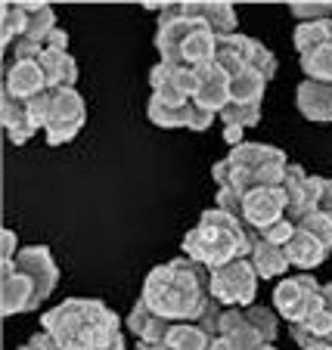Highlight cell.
<instances>
[{
  "mask_svg": "<svg viewBox=\"0 0 332 350\" xmlns=\"http://www.w3.org/2000/svg\"><path fill=\"white\" fill-rule=\"evenodd\" d=\"M295 106L307 121L317 124H329L332 121V84H320V81H301L295 90Z\"/></svg>",
  "mask_w": 332,
  "mask_h": 350,
  "instance_id": "9a60e30c",
  "label": "cell"
},
{
  "mask_svg": "<svg viewBox=\"0 0 332 350\" xmlns=\"http://www.w3.org/2000/svg\"><path fill=\"white\" fill-rule=\"evenodd\" d=\"M28 344H34V347H38V350H60V344H56V338L50 335V332H44V329H40V332H34V335H31V341H28Z\"/></svg>",
  "mask_w": 332,
  "mask_h": 350,
  "instance_id": "b9f144b4",
  "label": "cell"
},
{
  "mask_svg": "<svg viewBox=\"0 0 332 350\" xmlns=\"http://www.w3.org/2000/svg\"><path fill=\"white\" fill-rule=\"evenodd\" d=\"M295 230H298V226L292 224V220H279V224H273V226H267V230H261L258 236L261 239H267V242H273V245H283V248H286L289 245V239L295 236Z\"/></svg>",
  "mask_w": 332,
  "mask_h": 350,
  "instance_id": "8d00e7d4",
  "label": "cell"
},
{
  "mask_svg": "<svg viewBox=\"0 0 332 350\" xmlns=\"http://www.w3.org/2000/svg\"><path fill=\"white\" fill-rule=\"evenodd\" d=\"M286 167L289 159L283 149L267 143H242L230 149V155L214 161L212 177L218 189H236L246 198V192L255 186H283Z\"/></svg>",
  "mask_w": 332,
  "mask_h": 350,
  "instance_id": "5b68a950",
  "label": "cell"
},
{
  "mask_svg": "<svg viewBox=\"0 0 332 350\" xmlns=\"http://www.w3.org/2000/svg\"><path fill=\"white\" fill-rule=\"evenodd\" d=\"M186 13L193 16V19H202L218 38L240 34L236 31L240 19H236V10H233L230 3H186Z\"/></svg>",
  "mask_w": 332,
  "mask_h": 350,
  "instance_id": "7402d4cb",
  "label": "cell"
},
{
  "mask_svg": "<svg viewBox=\"0 0 332 350\" xmlns=\"http://www.w3.org/2000/svg\"><path fill=\"white\" fill-rule=\"evenodd\" d=\"M40 329L56 338L60 350H125L121 317L93 297H68L50 307Z\"/></svg>",
  "mask_w": 332,
  "mask_h": 350,
  "instance_id": "7a4b0ae2",
  "label": "cell"
},
{
  "mask_svg": "<svg viewBox=\"0 0 332 350\" xmlns=\"http://www.w3.org/2000/svg\"><path fill=\"white\" fill-rule=\"evenodd\" d=\"M146 115L155 127H165V131H174V127H186L193 131L196 121V103H183V106H174V103H165V99L149 96Z\"/></svg>",
  "mask_w": 332,
  "mask_h": 350,
  "instance_id": "44dd1931",
  "label": "cell"
},
{
  "mask_svg": "<svg viewBox=\"0 0 332 350\" xmlns=\"http://www.w3.org/2000/svg\"><path fill=\"white\" fill-rule=\"evenodd\" d=\"M286 208H289V198L283 186H255L242 198V224L248 230L261 232L286 217Z\"/></svg>",
  "mask_w": 332,
  "mask_h": 350,
  "instance_id": "9c48e42d",
  "label": "cell"
},
{
  "mask_svg": "<svg viewBox=\"0 0 332 350\" xmlns=\"http://www.w3.org/2000/svg\"><path fill=\"white\" fill-rule=\"evenodd\" d=\"M25 13H28V38H34V40H40L44 44L47 40V34L53 31V28H60L56 25V13H53V7L50 3H40V0H34V3H25Z\"/></svg>",
  "mask_w": 332,
  "mask_h": 350,
  "instance_id": "83f0119b",
  "label": "cell"
},
{
  "mask_svg": "<svg viewBox=\"0 0 332 350\" xmlns=\"http://www.w3.org/2000/svg\"><path fill=\"white\" fill-rule=\"evenodd\" d=\"M286 258H289V264H292L295 270L307 273V270L320 267L326 258H329V248H326V245H320L311 232H305L298 226V230H295V236L289 239V245H286Z\"/></svg>",
  "mask_w": 332,
  "mask_h": 350,
  "instance_id": "d6986e66",
  "label": "cell"
},
{
  "mask_svg": "<svg viewBox=\"0 0 332 350\" xmlns=\"http://www.w3.org/2000/svg\"><path fill=\"white\" fill-rule=\"evenodd\" d=\"M224 139L236 149V146H242L246 139H242V127H224Z\"/></svg>",
  "mask_w": 332,
  "mask_h": 350,
  "instance_id": "7bdbcfd3",
  "label": "cell"
},
{
  "mask_svg": "<svg viewBox=\"0 0 332 350\" xmlns=\"http://www.w3.org/2000/svg\"><path fill=\"white\" fill-rule=\"evenodd\" d=\"M220 121L224 127H255L261 121V106H252V103H230V106L220 112Z\"/></svg>",
  "mask_w": 332,
  "mask_h": 350,
  "instance_id": "4dcf8cb0",
  "label": "cell"
},
{
  "mask_svg": "<svg viewBox=\"0 0 332 350\" xmlns=\"http://www.w3.org/2000/svg\"><path fill=\"white\" fill-rule=\"evenodd\" d=\"M248 260H252L258 279H286V270L292 267L286 258V248L261 239L258 232H255V248H252V254H248Z\"/></svg>",
  "mask_w": 332,
  "mask_h": 350,
  "instance_id": "ac0fdd59",
  "label": "cell"
},
{
  "mask_svg": "<svg viewBox=\"0 0 332 350\" xmlns=\"http://www.w3.org/2000/svg\"><path fill=\"white\" fill-rule=\"evenodd\" d=\"M301 72L307 81H320V84H332V44L311 50L301 56Z\"/></svg>",
  "mask_w": 332,
  "mask_h": 350,
  "instance_id": "f1b7e54d",
  "label": "cell"
},
{
  "mask_svg": "<svg viewBox=\"0 0 332 350\" xmlns=\"http://www.w3.org/2000/svg\"><path fill=\"white\" fill-rule=\"evenodd\" d=\"M258 350H277V344H264V347H258Z\"/></svg>",
  "mask_w": 332,
  "mask_h": 350,
  "instance_id": "681fc988",
  "label": "cell"
},
{
  "mask_svg": "<svg viewBox=\"0 0 332 350\" xmlns=\"http://www.w3.org/2000/svg\"><path fill=\"white\" fill-rule=\"evenodd\" d=\"M127 329L133 332V338H137L140 344H162V341H168L174 323H168L165 317L149 310L143 301H137V304L131 307V313H127Z\"/></svg>",
  "mask_w": 332,
  "mask_h": 350,
  "instance_id": "2e32d148",
  "label": "cell"
},
{
  "mask_svg": "<svg viewBox=\"0 0 332 350\" xmlns=\"http://www.w3.org/2000/svg\"><path fill=\"white\" fill-rule=\"evenodd\" d=\"M252 50H255V38H246V34H230V38L218 40V62L230 78L242 75L246 68H252Z\"/></svg>",
  "mask_w": 332,
  "mask_h": 350,
  "instance_id": "e0dca14e",
  "label": "cell"
},
{
  "mask_svg": "<svg viewBox=\"0 0 332 350\" xmlns=\"http://www.w3.org/2000/svg\"><path fill=\"white\" fill-rule=\"evenodd\" d=\"M307 350H332V341H323V344H314V347H307Z\"/></svg>",
  "mask_w": 332,
  "mask_h": 350,
  "instance_id": "7dc6e473",
  "label": "cell"
},
{
  "mask_svg": "<svg viewBox=\"0 0 332 350\" xmlns=\"http://www.w3.org/2000/svg\"><path fill=\"white\" fill-rule=\"evenodd\" d=\"M44 50H68V34L62 28H53L44 40Z\"/></svg>",
  "mask_w": 332,
  "mask_h": 350,
  "instance_id": "60d3db41",
  "label": "cell"
},
{
  "mask_svg": "<svg viewBox=\"0 0 332 350\" xmlns=\"http://www.w3.org/2000/svg\"><path fill=\"white\" fill-rule=\"evenodd\" d=\"M28 31V13L25 3H3V19H0V46L10 50L19 38Z\"/></svg>",
  "mask_w": 332,
  "mask_h": 350,
  "instance_id": "4316f807",
  "label": "cell"
},
{
  "mask_svg": "<svg viewBox=\"0 0 332 350\" xmlns=\"http://www.w3.org/2000/svg\"><path fill=\"white\" fill-rule=\"evenodd\" d=\"M53 93V109H50V121L47 124H78L84 127L87 106L75 87H50Z\"/></svg>",
  "mask_w": 332,
  "mask_h": 350,
  "instance_id": "ffe728a7",
  "label": "cell"
},
{
  "mask_svg": "<svg viewBox=\"0 0 332 350\" xmlns=\"http://www.w3.org/2000/svg\"><path fill=\"white\" fill-rule=\"evenodd\" d=\"M50 90L47 87V75L40 68V62H7V72H3V93L16 99H34L38 93Z\"/></svg>",
  "mask_w": 332,
  "mask_h": 350,
  "instance_id": "4fadbf2b",
  "label": "cell"
},
{
  "mask_svg": "<svg viewBox=\"0 0 332 350\" xmlns=\"http://www.w3.org/2000/svg\"><path fill=\"white\" fill-rule=\"evenodd\" d=\"M298 226L305 232H311L320 245H326V248L332 252V217H326V214L317 211V214H311V217H307L305 224H298Z\"/></svg>",
  "mask_w": 332,
  "mask_h": 350,
  "instance_id": "836d02e7",
  "label": "cell"
},
{
  "mask_svg": "<svg viewBox=\"0 0 332 350\" xmlns=\"http://www.w3.org/2000/svg\"><path fill=\"white\" fill-rule=\"evenodd\" d=\"M218 34L202 19L186 13V3H168L159 13V31H155V50L162 62L186 68H202L218 56Z\"/></svg>",
  "mask_w": 332,
  "mask_h": 350,
  "instance_id": "277c9868",
  "label": "cell"
},
{
  "mask_svg": "<svg viewBox=\"0 0 332 350\" xmlns=\"http://www.w3.org/2000/svg\"><path fill=\"white\" fill-rule=\"evenodd\" d=\"M38 301V285L31 276L16 270V260L0 264V310L3 317H16V313L34 310Z\"/></svg>",
  "mask_w": 332,
  "mask_h": 350,
  "instance_id": "30bf717a",
  "label": "cell"
},
{
  "mask_svg": "<svg viewBox=\"0 0 332 350\" xmlns=\"http://www.w3.org/2000/svg\"><path fill=\"white\" fill-rule=\"evenodd\" d=\"M205 350H233V347H230V341H227V338L218 335V338H212V341H208Z\"/></svg>",
  "mask_w": 332,
  "mask_h": 350,
  "instance_id": "ee69618b",
  "label": "cell"
},
{
  "mask_svg": "<svg viewBox=\"0 0 332 350\" xmlns=\"http://www.w3.org/2000/svg\"><path fill=\"white\" fill-rule=\"evenodd\" d=\"M16 270L34 279L40 304H44L47 297L53 295L56 285H60V267H56V260L47 245H25V248L16 254Z\"/></svg>",
  "mask_w": 332,
  "mask_h": 350,
  "instance_id": "8fae6325",
  "label": "cell"
},
{
  "mask_svg": "<svg viewBox=\"0 0 332 350\" xmlns=\"http://www.w3.org/2000/svg\"><path fill=\"white\" fill-rule=\"evenodd\" d=\"M19 350H38V347H34V344H22Z\"/></svg>",
  "mask_w": 332,
  "mask_h": 350,
  "instance_id": "c3c4849f",
  "label": "cell"
},
{
  "mask_svg": "<svg viewBox=\"0 0 332 350\" xmlns=\"http://www.w3.org/2000/svg\"><path fill=\"white\" fill-rule=\"evenodd\" d=\"M137 350H174V347L168 341H162V344H140Z\"/></svg>",
  "mask_w": 332,
  "mask_h": 350,
  "instance_id": "bcb514c9",
  "label": "cell"
},
{
  "mask_svg": "<svg viewBox=\"0 0 332 350\" xmlns=\"http://www.w3.org/2000/svg\"><path fill=\"white\" fill-rule=\"evenodd\" d=\"M329 338H332V313L326 310V307L311 313L305 323L292 325V341L298 344L301 350L314 347V344H323V341H329Z\"/></svg>",
  "mask_w": 332,
  "mask_h": 350,
  "instance_id": "cb8c5ba5",
  "label": "cell"
},
{
  "mask_svg": "<svg viewBox=\"0 0 332 350\" xmlns=\"http://www.w3.org/2000/svg\"><path fill=\"white\" fill-rule=\"evenodd\" d=\"M252 68H255V72L264 75L267 81H270L273 75H277V56H273L270 50H267V46L261 44V40H255V50H252Z\"/></svg>",
  "mask_w": 332,
  "mask_h": 350,
  "instance_id": "d590c367",
  "label": "cell"
},
{
  "mask_svg": "<svg viewBox=\"0 0 332 350\" xmlns=\"http://www.w3.org/2000/svg\"><path fill=\"white\" fill-rule=\"evenodd\" d=\"M140 301L165 317L168 323H199L202 313L212 307V270L199 260L174 258L159 264L143 279Z\"/></svg>",
  "mask_w": 332,
  "mask_h": 350,
  "instance_id": "6da1fadb",
  "label": "cell"
},
{
  "mask_svg": "<svg viewBox=\"0 0 332 350\" xmlns=\"http://www.w3.org/2000/svg\"><path fill=\"white\" fill-rule=\"evenodd\" d=\"M208 341H212V335L202 332L196 323H174L171 335H168V344L174 350H205Z\"/></svg>",
  "mask_w": 332,
  "mask_h": 350,
  "instance_id": "f546056e",
  "label": "cell"
},
{
  "mask_svg": "<svg viewBox=\"0 0 332 350\" xmlns=\"http://www.w3.org/2000/svg\"><path fill=\"white\" fill-rule=\"evenodd\" d=\"M246 319L255 325V329H258V335L264 338V344H273V341H277L279 325H277V317H273L270 307H261V304L246 307Z\"/></svg>",
  "mask_w": 332,
  "mask_h": 350,
  "instance_id": "1f68e13d",
  "label": "cell"
},
{
  "mask_svg": "<svg viewBox=\"0 0 332 350\" xmlns=\"http://www.w3.org/2000/svg\"><path fill=\"white\" fill-rule=\"evenodd\" d=\"M196 72H199V90H196L193 103L199 109H205V112L220 115L233 103V96H230V75H227L218 62H208V66L196 68Z\"/></svg>",
  "mask_w": 332,
  "mask_h": 350,
  "instance_id": "7c38bea8",
  "label": "cell"
},
{
  "mask_svg": "<svg viewBox=\"0 0 332 350\" xmlns=\"http://www.w3.org/2000/svg\"><path fill=\"white\" fill-rule=\"evenodd\" d=\"M323 307L332 313V282H326V285H323Z\"/></svg>",
  "mask_w": 332,
  "mask_h": 350,
  "instance_id": "f6af8a7d",
  "label": "cell"
},
{
  "mask_svg": "<svg viewBox=\"0 0 332 350\" xmlns=\"http://www.w3.org/2000/svg\"><path fill=\"white\" fill-rule=\"evenodd\" d=\"M0 121H3L7 139L13 146H25L28 139L38 133L31 115H28V99H16V96H10V93L0 96Z\"/></svg>",
  "mask_w": 332,
  "mask_h": 350,
  "instance_id": "5bb4252c",
  "label": "cell"
},
{
  "mask_svg": "<svg viewBox=\"0 0 332 350\" xmlns=\"http://www.w3.org/2000/svg\"><path fill=\"white\" fill-rule=\"evenodd\" d=\"M212 297L220 307H252L258 297V273L252 260H233V264L212 270Z\"/></svg>",
  "mask_w": 332,
  "mask_h": 350,
  "instance_id": "52a82bcc",
  "label": "cell"
},
{
  "mask_svg": "<svg viewBox=\"0 0 332 350\" xmlns=\"http://www.w3.org/2000/svg\"><path fill=\"white\" fill-rule=\"evenodd\" d=\"M317 211L332 217V177H320V202H317Z\"/></svg>",
  "mask_w": 332,
  "mask_h": 350,
  "instance_id": "f35d334b",
  "label": "cell"
},
{
  "mask_svg": "<svg viewBox=\"0 0 332 350\" xmlns=\"http://www.w3.org/2000/svg\"><path fill=\"white\" fill-rule=\"evenodd\" d=\"M270 304L289 325H298L323 307V285L311 273H295L277 282Z\"/></svg>",
  "mask_w": 332,
  "mask_h": 350,
  "instance_id": "8992f818",
  "label": "cell"
},
{
  "mask_svg": "<svg viewBox=\"0 0 332 350\" xmlns=\"http://www.w3.org/2000/svg\"><path fill=\"white\" fill-rule=\"evenodd\" d=\"M264 90H267V78L261 72H255V68H246L242 75L230 78V96H233V103H252V106H261Z\"/></svg>",
  "mask_w": 332,
  "mask_h": 350,
  "instance_id": "484cf974",
  "label": "cell"
},
{
  "mask_svg": "<svg viewBox=\"0 0 332 350\" xmlns=\"http://www.w3.org/2000/svg\"><path fill=\"white\" fill-rule=\"evenodd\" d=\"M149 87H153L155 99H165L174 106L193 103L196 90H199V72L186 66H174V62H155L149 72Z\"/></svg>",
  "mask_w": 332,
  "mask_h": 350,
  "instance_id": "ba28073f",
  "label": "cell"
},
{
  "mask_svg": "<svg viewBox=\"0 0 332 350\" xmlns=\"http://www.w3.org/2000/svg\"><path fill=\"white\" fill-rule=\"evenodd\" d=\"M289 13L301 22H323L332 19V3L329 0H301V3H289Z\"/></svg>",
  "mask_w": 332,
  "mask_h": 350,
  "instance_id": "d6a6232c",
  "label": "cell"
},
{
  "mask_svg": "<svg viewBox=\"0 0 332 350\" xmlns=\"http://www.w3.org/2000/svg\"><path fill=\"white\" fill-rule=\"evenodd\" d=\"M292 44H295V50H298V56H305V53H311V50H320V46L332 44V19L301 22V25H295Z\"/></svg>",
  "mask_w": 332,
  "mask_h": 350,
  "instance_id": "d4e9b609",
  "label": "cell"
},
{
  "mask_svg": "<svg viewBox=\"0 0 332 350\" xmlns=\"http://www.w3.org/2000/svg\"><path fill=\"white\" fill-rule=\"evenodd\" d=\"M214 205H218L224 214H233V217L242 220V196L236 189H218V196H214Z\"/></svg>",
  "mask_w": 332,
  "mask_h": 350,
  "instance_id": "74e56055",
  "label": "cell"
},
{
  "mask_svg": "<svg viewBox=\"0 0 332 350\" xmlns=\"http://www.w3.org/2000/svg\"><path fill=\"white\" fill-rule=\"evenodd\" d=\"M329 341H332V338H329Z\"/></svg>",
  "mask_w": 332,
  "mask_h": 350,
  "instance_id": "f907efd6",
  "label": "cell"
},
{
  "mask_svg": "<svg viewBox=\"0 0 332 350\" xmlns=\"http://www.w3.org/2000/svg\"><path fill=\"white\" fill-rule=\"evenodd\" d=\"M255 248V230H248L240 217L224 214L220 208L202 211L199 224L183 236V258L199 260L208 270L248 258Z\"/></svg>",
  "mask_w": 332,
  "mask_h": 350,
  "instance_id": "3957f363",
  "label": "cell"
},
{
  "mask_svg": "<svg viewBox=\"0 0 332 350\" xmlns=\"http://www.w3.org/2000/svg\"><path fill=\"white\" fill-rule=\"evenodd\" d=\"M50 109H53V93L50 90H44V93H38L34 99H28V115H31V121H34L38 131H44L47 127V121H50Z\"/></svg>",
  "mask_w": 332,
  "mask_h": 350,
  "instance_id": "e575fe53",
  "label": "cell"
},
{
  "mask_svg": "<svg viewBox=\"0 0 332 350\" xmlns=\"http://www.w3.org/2000/svg\"><path fill=\"white\" fill-rule=\"evenodd\" d=\"M38 62L47 75V87H75L78 62L68 56V50H44Z\"/></svg>",
  "mask_w": 332,
  "mask_h": 350,
  "instance_id": "603a6c76",
  "label": "cell"
},
{
  "mask_svg": "<svg viewBox=\"0 0 332 350\" xmlns=\"http://www.w3.org/2000/svg\"><path fill=\"white\" fill-rule=\"evenodd\" d=\"M19 239H16L13 230H3V254H0V264H7V260H16V254H19Z\"/></svg>",
  "mask_w": 332,
  "mask_h": 350,
  "instance_id": "ab89813d",
  "label": "cell"
}]
</instances>
